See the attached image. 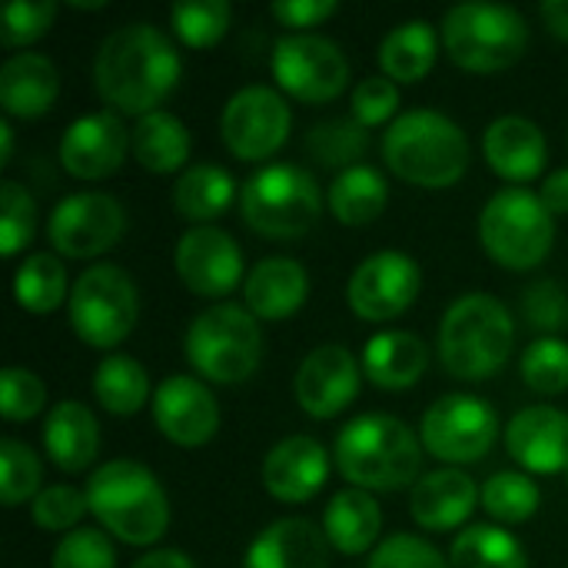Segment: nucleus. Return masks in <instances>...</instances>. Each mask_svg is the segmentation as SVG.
<instances>
[{"label":"nucleus","mask_w":568,"mask_h":568,"mask_svg":"<svg viewBox=\"0 0 568 568\" xmlns=\"http://www.w3.org/2000/svg\"><path fill=\"white\" fill-rule=\"evenodd\" d=\"M183 60L176 43L153 23H123L103 37L93 60V87L120 116L156 113L176 90Z\"/></svg>","instance_id":"1"},{"label":"nucleus","mask_w":568,"mask_h":568,"mask_svg":"<svg viewBox=\"0 0 568 568\" xmlns=\"http://www.w3.org/2000/svg\"><path fill=\"white\" fill-rule=\"evenodd\" d=\"M423 439L389 413L349 419L333 446L336 469L353 489L399 493L423 479Z\"/></svg>","instance_id":"2"},{"label":"nucleus","mask_w":568,"mask_h":568,"mask_svg":"<svg viewBox=\"0 0 568 568\" xmlns=\"http://www.w3.org/2000/svg\"><path fill=\"white\" fill-rule=\"evenodd\" d=\"M383 160L409 186L449 190L469 170V136L439 110H406L383 133Z\"/></svg>","instance_id":"3"},{"label":"nucleus","mask_w":568,"mask_h":568,"mask_svg":"<svg viewBox=\"0 0 568 568\" xmlns=\"http://www.w3.org/2000/svg\"><path fill=\"white\" fill-rule=\"evenodd\" d=\"M90 516L106 536L146 549L156 546L170 529V499L160 479L133 459H110L87 479Z\"/></svg>","instance_id":"4"},{"label":"nucleus","mask_w":568,"mask_h":568,"mask_svg":"<svg viewBox=\"0 0 568 568\" xmlns=\"http://www.w3.org/2000/svg\"><path fill=\"white\" fill-rule=\"evenodd\" d=\"M516 320L503 300L489 293L459 296L439 323L443 369L463 383L493 379L513 356Z\"/></svg>","instance_id":"5"},{"label":"nucleus","mask_w":568,"mask_h":568,"mask_svg":"<svg viewBox=\"0 0 568 568\" xmlns=\"http://www.w3.org/2000/svg\"><path fill=\"white\" fill-rule=\"evenodd\" d=\"M243 223L276 243H293L313 233L323 216V193L310 170L270 163L240 186Z\"/></svg>","instance_id":"6"},{"label":"nucleus","mask_w":568,"mask_h":568,"mask_svg":"<svg viewBox=\"0 0 568 568\" xmlns=\"http://www.w3.org/2000/svg\"><path fill=\"white\" fill-rule=\"evenodd\" d=\"M263 349V326L240 303H213L183 336V353L193 373L220 386L246 383L260 369Z\"/></svg>","instance_id":"7"},{"label":"nucleus","mask_w":568,"mask_h":568,"mask_svg":"<svg viewBox=\"0 0 568 568\" xmlns=\"http://www.w3.org/2000/svg\"><path fill=\"white\" fill-rule=\"evenodd\" d=\"M439 40L449 60L469 73H503L529 50V23L506 3H456L446 10Z\"/></svg>","instance_id":"8"},{"label":"nucleus","mask_w":568,"mask_h":568,"mask_svg":"<svg viewBox=\"0 0 568 568\" xmlns=\"http://www.w3.org/2000/svg\"><path fill=\"white\" fill-rule=\"evenodd\" d=\"M479 243L493 263L526 273L549 260L556 243V216L539 193L526 186H503L479 213Z\"/></svg>","instance_id":"9"},{"label":"nucleus","mask_w":568,"mask_h":568,"mask_svg":"<svg viewBox=\"0 0 568 568\" xmlns=\"http://www.w3.org/2000/svg\"><path fill=\"white\" fill-rule=\"evenodd\" d=\"M140 316V290L123 266L97 263L87 266L70 290L67 320L80 343L90 349H113L120 346Z\"/></svg>","instance_id":"10"},{"label":"nucleus","mask_w":568,"mask_h":568,"mask_svg":"<svg viewBox=\"0 0 568 568\" xmlns=\"http://www.w3.org/2000/svg\"><path fill=\"white\" fill-rule=\"evenodd\" d=\"M419 439L433 459L459 469L493 453L499 439V413L486 399L469 393L439 396L423 413Z\"/></svg>","instance_id":"11"},{"label":"nucleus","mask_w":568,"mask_h":568,"mask_svg":"<svg viewBox=\"0 0 568 568\" xmlns=\"http://www.w3.org/2000/svg\"><path fill=\"white\" fill-rule=\"evenodd\" d=\"M280 93L300 103H329L349 87V60L336 40L323 33H286L270 57Z\"/></svg>","instance_id":"12"},{"label":"nucleus","mask_w":568,"mask_h":568,"mask_svg":"<svg viewBox=\"0 0 568 568\" xmlns=\"http://www.w3.org/2000/svg\"><path fill=\"white\" fill-rule=\"evenodd\" d=\"M293 130V110L273 87L253 83L236 90L220 113V136L226 150L243 163L270 160Z\"/></svg>","instance_id":"13"},{"label":"nucleus","mask_w":568,"mask_h":568,"mask_svg":"<svg viewBox=\"0 0 568 568\" xmlns=\"http://www.w3.org/2000/svg\"><path fill=\"white\" fill-rule=\"evenodd\" d=\"M126 233V210L116 196L83 190L63 196L50 220L47 240L67 260H97L113 250Z\"/></svg>","instance_id":"14"},{"label":"nucleus","mask_w":568,"mask_h":568,"mask_svg":"<svg viewBox=\"0 0 568 568\" xmlns=\"http://www.w3.org/2000/svg\"><path fill=\"white\" fill-rule=\"evenodd\" d=\"M423 290V270L409 253L379 250L366 256L346 286V303L363 323L399 320Z\"/></svg>","instance_id":"15"},{"label":"nucleus","mask_w":568,"mask_h":568,"mask_svg":"<svg viewBox=\"0 0 568 568\" xmlns=\"http://www.w3.org/2000/svg\"><path fill=\"white\" fill-rule=\"evenodd\" d=\"M173 270L180 283L203 300L230 296L243 276V250L220 226H193L173 250Z\"/></svg>","instance_id":"16"},{"label":"nucleus","mask_w":568,"mask_h":568,"mask_svg":"<svg viewBox=\"0 0 568 568\" xmlns=\"http://www.w3.org/2000/svg\"><path fill=\"white\" fill-rule=\"evenodd\" d=\"M363 386V363L339 346V343H323L306 353V359L296 369L293 379V396L300 409L313 419H336L343 416L356 399Z\"/></svg>","instance_id":"17"},{"label":"nucleus","mask_w":568,"mask_h":568,"mask_svg":"<svg viewBox=\"0 0 568 568\" xmlns=\"http://www.w3.org/2000/svg\"><path fill=\"white\" fill-rule=\"evenodd\" d=\"M133 150V133L126 130L123 116L113 110H97L87 116H77L63 136H60V166L73 180H106L116 173Z\"/></svg>","instance_id":"18"},{"label":"nucleus","mask_w":568,"mask_h":568,"mask_svg":"<svg viewBox=\"0 0 568 568\" xmlns=\"http://www.w3.org/2000/svg\"><path fill=\"white\" fill-rule=\"evenodd\" d=\"M153 426L163 439H170L180 449H200L206 446L220 429V403L210 393V386L196 376L176 373L166 376L153 393Z\"/></svg>","instance_id":"19"},{"label":"nucleus","mask_w":568,"mask_h":568,"mask_svg":"<svg viewBox=\"0 0 568 568\" xmlns=\"http://www.w3.org/2000/svg\"><path fill=\"white\" fill-rule=\"evenodd\" d=\"M260 479L276 503H310L329 479V453L313 436H286L266 453Z\"/></svg>","instance_id":"20"},{"label":"nucleus","mask_w":568,"mask_h":568,"mask_svg":"<svg viewBox=\"0 0 568 568\" xmlns=\"http://www.w3.org/2000/svg\"><path fill=\"white\" fill-rule=\"evenodd\" d=\"M506 453L532 476L568 473V413L559 406H526L506 426Z\"/></svg>","instance_id":"21"},{"label":"nucleus","mask_w":568,"mask_h":568,"mask_svg":"<svg viewBox=\"0 0 568 568\" xmlns=\"http://www.w3.org/2000/svg\"><path fill=\"white\" fill-rule=\"evenodd\" d=\"M483 156L489 163V170L496 176H503L506 183H532L549 160V143L539 123H532L529 116H499L486 126L483 133Z\"/></svg>","instance_id":"22"},{"label":"nucleus","mask_w":568,"mask_h":568,"mask_svg":"<svg viewBox=\"0 0 568 568\" xmlns=\"http://www.w3.org/2000/svg\"><path fill=\"white\" fill-rule=\"evenodd\" d=\"M483 489L463 469L443 466L426 473L409 493L413 523L426 532H453L459 529L479 506Z\"/></svg>","instance_id":"23"},{"label":"nucleus","mask_w":568,"mask_h":568,"mask_svg":"<svg viewBox=\"0 0 568 568\" xmlns=\"http://www.w3.org/2000/svg\"><path fill=\"white\" fill-rule=\"evenodd\" d=\"M329 549L323 526L286 516L250 542L243 568H329Z\"/></svg>","instance_id":"24"},{"label":"nucleus","mask_w":568,"mask_h":568,"mask_svg":"<svg viewBox=\"0 0 568 568\" xmlns=\"http://www.w3.org/2000/svg\"><path fill=\"white\" fill-rule=\"evenodd\" d=\"M310 296V276L293 256H266L243 280V306L260 323L290 320Z\"/></svg>","instance_id":"25"},{"label":"nucleus","mask_w":568,"mask_h":568,"mask_svg":"<svg viewBox=\"0 0 568 568\" xmlns=\"http://www.w3.org/2000/svg\"><path fill=\"white\" fill-rule=\"evenodd\" d=\"M60 93V73L43 53H10L0 67V106L13 120L43 116Z\"/></svg>","instance_id":"26"},{"label":"nucleus","mask_w":568,"mask_h":568,"mask_svg":"<svg viewBox=\"0 0 568 568\" xmlns=\"http://www.w3.org/2000/svg\"><path fill=\"white\" fill-rule=\"evenodd\" d=\"M43 453L60 473H83L100 453V423L80 399L57 403L43 419Z\"/></svg>","instance_id":"27"},{"label":"nucleus","mask_w":568,"mask_h":568,"mask_svg":"<svg viewBox=\"0 0 568 568\" xmlns=\"http://www.w3.org/2000/svg\"><path fill=\"white\" fill-rule=\"evenodd\" d=\"M429 349L409 329H383L363 346V376L389 393L409 389L426 376Z\"/></svg>","instance_id":"28"},{"label":"nucleus","mask_w":568,"mask_h":568,"mask_svg":"<svg viewBox=\"0 0 568 568\" xmlns=\"http://www.w3.org/2000/svg\"><path fill=\"white\" fill-rule=\"evenodd\" d=\"M323 532L329 546L343 556H366L373 552L383 532V509L373 499V493L363 489H343L329 499L323 509Z\"/></svg>","instance_id":"29"},{"label":"nucleus","mask_w":568,"mask_h":568,"mask_svg":"<svg viewBox=\"0 0 568 568\" xmlns=\"http://www.w3.org/2000/svg\"><path fill=\"white\" fill-rule=\"evenodd\" d=\"M236 180L216 163H190L173 183V206L186 223L213 226L236 203Z\"/></svg>","instance_id":"30"},{"label":"nucleus","mask_w":568,"mask_h":568,"mask_svg":"<svg viewBox=\"0 0 568 568\" xmlns=\"http://www.w3.org/2000/svg\"><path fill=\"white\" fill-rule=\"evenodd\" d=\"M190 146L193 140L186 123L170 110L146 113L133 126V160L150 173H183Z\"/></svg>","instance_id":"31"},{"label":"nucleus","mask_w":568,"mask_h":568,"mask_svg":"<svg viewBox=\"0 0 568 568\" xmlns=\"http://www.w3.org/2000/svg\"><path fill=\"white\" fill-rule=\"evenodd\" d=\"M439 37L429 20H406L393 27L379 43V67L383 77L393 83H419L433 67L439 53Z\"/></svg>","instance_id":"32"},{"label":"nucleus","mask_w":568,"mask_h":568,"mask_svg":"<svg viewBox=\"0 0 568 568\" xmlns=\"http://www.w3.org/2000/svg\"><path fill=\"white\" fill-rule=\"evenodd\" d=\"M386 203H389V183L376 166L366 163L336 173L326 193V206L343 226H366L379 220Z\"/></svg>","instance_id":"33"},{"label":"nucleus","mask_w":568,"mask_h":568,"mask_svg":"<svg viewBox=\"0 0 568 568\" xmlns=\"http://www.w3.org/2000/svg\"><path fill=\"white\" fill-rule=\"evenodd\" d=\"M150 373L140 359L126 353H106L93 373V396L110 416H133L146 403H153Z\"/></svg>","instance_id":"34"},{"label":"nucleus","mask_w":568,"mask_h":568,"mask_svg":"<svg viewBox=\"0 0 568 568\" xmlns=\"http://www.w3.org/2000/svg\"><path fill=\"white\" fill-rule=\"evenodd\" d=\"M449 568H529V556L506 526L479 523L453 539Z\"/></svg>","instance_id":"35"},{"label":"nucleus","mask_w":568,"mask_h":568,"mask_svg":"<svg viewBox=\"0 0 568 568\" xmlns=\"http://www.w3.org/2000/svg\"><path fill=\"white\" fill-rule=\"evenodd\" d=\"M70 290L67 266L53 253H30L13 273V300L33 316L53 313L63 300H70Z\"/></svg>","instance_id":"36"},{"label":"nucleus","mask_w":568,"mask_h":568,"mask_svg":"<svg viewBox=\"0 0 568 568\" xmlns=\"http://www.w3.org/2000/svg\"><path fill=\"white\" fill-rule=\"evenodd\" d=\"M369 146V133L363 123H356L353 116H333V120H323L316 126H310L306 133V153L326 166V170H349V166H359L363 153Z\"/></svg>","instance_id":"37"},{"label":"nucleus","mask_w":568,"mask_h":568,"mask_svg":"<svg viewBox=\"0 0 568 568\" xmlns=\"http://www.w3.org/2000/svg\"><path fill=\"white\" fill-rule=\"evenodd\" d=\"M483 509L503 526H523L539 513L542 493L529 473H496L483 483Z\"/></svg>","instance_id":"38"},{"label":"nucleus","mask_w":568,"mask_h":568,"mask_svg":"<svg viewBox=\"0 0 568 568\" xmlns=\"http://www.w3.org/2000/svg\"><path fill=\"white\" fill-rule=\"evenodd\" d=\"M233 20V7L226 0H196V3H176L170 10L173 37L190 50H210L216 47Z\"/></svg>","instance_id":"39"},{"label":"nucleus","mask_w":568,"mask_h":568,"mask_svg":"<svg viewBox=\"0 0 568 568\" xmlns=\"http://www.w3.org/2000/svg\"><path fill=\"white\" fill-rule=\"evenodd\" d=\"M523 383L539 396H559L568 389V343L562 336H542L526 346L519 359Z\"/></svg>","instance_id":"40"},{"label":"nucleus","mask_w":568,"mask_h":568,"mask_svg":"<svg viewBox=\"0 0 568 568\" xmlns=\"http://www.w3.org/2000/svg\"><path fill=\"white\" fill-rule=\"evenodd\" d=\"M43 466L37 453L20 439H0V499L7 509H17L20 503H33L40 496Z\"/></svg>","instance_id":"41"},{"label":"nucleus","mask_w":568,"mask_h":568,"mask_svg":"<svg viewBox=\"0 0 568 568\" xmlns=\"http://www.w3.org/2000/svg\"><path fill=\"white\" fill-rule=\"evenodd\" d=\"M0 253L7 260H13L20 250H27L33 243L37 233V203L27 193V186H20L17 180H3L0 183Z\"/></svg>","instance_id":"42"},{"label":"nucleus","mask_w":568,"mask_h":568,"mask_svg":"<svg viewBox=\"0 0 568 568\" xmlns=\"http://www.w3.org/2000/svg\"><path fill=\"white\" fill-rule=\"evenodd\" d=\"M87 513H90L87 493H80L77 486H67V483L40 489V496L30 503L33 526L43 529V532H63L67 536V532L80 529V519Z\"/></svg>","instance_id":"43"},{"label":"nucleus","mask_w":568,"mask_h":568,"mask_svg":"<svg viewBox=\"0 0 568 568\" xmlns=\"http://www.w3.org/2000/svg\"><path fill=\"white\" fill-rule=\"evenodd\" d=\"M57 20V3L53 0H17L3 7V20H0V43L10 50L30 47L33 40H40Z\"/></svg>","instance_id":"44"},{"label":"nucleus","mask_w":568,"mask_h":568,"mask_svg":"<svg viewBox=\"0 0 568 568\" xmlns=\"http://www.w3.org/2000/svg\"><path fill=\"white\" fill-rule=\"evenodd\" d=\"M50 568H116V549L103 529L80 526L57 542Z\"/></svg>","instance_id":"45"},{"label":"nucleus","mask_w":568,"mask_h":568,"mask_svg":"<svg viewBox=\"0 0 568 568\" xmlns=\"http://www.w3.org/2000/svg\"><path fill=\"white\" fill-rule=\"evenodd\" d=\"M47 406V386L23 366H7L0 376V409L7 423H27Z\"/></svg>","instance_id":"46"},{"label":"nucleus","mask_w":568,"mask_h":568,"mask_svg":"<svg viewBox=\"0 0 568 568\" xmlns=\"http://www.w3.org/2000/svg\"><path fill=\"white\" fill-rule=\"evenodd\" d=\"M349 106H353V120L363 123L366 130L393 123L399 116V106H403L399 83H393L389 77H366L353 87Z\"/></svg>","instance_id":"47"},{"label":"nucleus","mask_w":568,"mask_h":568,"mask_svg":"<svg viewBox=\"0 0 568 568\" xmlns=\"http://www.w3.org/2000/svg\"><path fill=\"white\" fill-rule=\"evenodd\" d=\"M523 316L542 336H559L568 329V293L556 280H539L523 293Z\"/></svg>","instance_id":"48"},{"label":"nucleus","mask_w":568,"mask_h":568,"mask_svg":"<svg viewBox=\"0 0 568 568\" xmlns=\"http://www.w3.org/2000/svg\"><path fill=\"white\" fill-rule=\"evenodd\" d=\"M369 568H449V559L423 536L396 532L373 549Z\"/></svg>","instance_id":"49"},{"label":"nucleus","mask_w":568,"mask_h":568,"mask_svg":"<svg viewBox=\"0 0 568 568\" xmlns=\"http://www.w3.org/2000/svg\"><path fill=\"white\" fill-rule=\"evenodd\" d=\"M336 10H339L336 0H283V3H273L270 7V13L283 27H290L293 33H310V27H320Z\"/></svg>","instance_id":"50"},{"label":"nucleus","mask_w":568,"mask_h":568,"mask_svg":"<svg viewBox=\"0 0 568 568\" xmlns=\"http://www.w3.org/2000/svg\"><path fill=\"white\" fill-rule=\"evenodd\" d=\"M539 196H542V203L549 206L552 216H568V166L546 176Z\"/></svg>","instance_id":"51"},{"label":"nucleus","mask_w":568,"mask_h":568,"mask_svg":"<svg viewBox=\"0 0 568 568\" xmlns=\"http://www.w3.org/2000/svg\"><path fill=\"white\" fill-rule=\"evenodd\" d=\"M130 568H196L193 559L180 549H153L146 556H140Z\"/></svg>","instance_id":"52"},{"label":"nucleus","mask_w":568,"mask_h":568,"mask_svg":"<svg viewBox=\"0 0 568 568\" xmlns=\"http://www.w3.org/2000/svg\"><path fill=\"white\" fill-rule=\"evenodd\" d=\"M539 13H542V23L549 27V33L568 40V0H546L539 7Z\"/></svg>","instance_id":"53"},{"label":"nucleus","mask_w":568,"mask_h":568,"mask_svg":"<svg viewBox=\"0 0 568 568\" xmlns=\"http://www.w3.org/2000/svg\"><path fill=\"white\" fill-rule=\"evenodd\" d=\"M13 160V126L10 120H0V166Z\"/></svg>","instance_id":"54"},{"label":"nucleus","mask_w":568,"mask_h":568,"mask_svg":"<svg viewBox=\"0 0 568 568\" xmlns=\"http://www.w3.org/2000/svg\"><path fill=\"white\" fill-rule=\"evenodd\" d=\"M70 7L73 10H103L106 3L103 0H70Z\"/></svg>","instance_id":"55"},{"label":"nucleus","mask_w":568,"mask_h":568,"mask_svg":"<svg viewBox=\"0 0 568 568\" xmlns=\"http://www.w3.org/2000/svg\"><path fill=\"white\" fill-rule=\"evenodd\" d=\"M566 486H568V473H566Z\"/></svg>","instance_id":"56"}]
</instances>
